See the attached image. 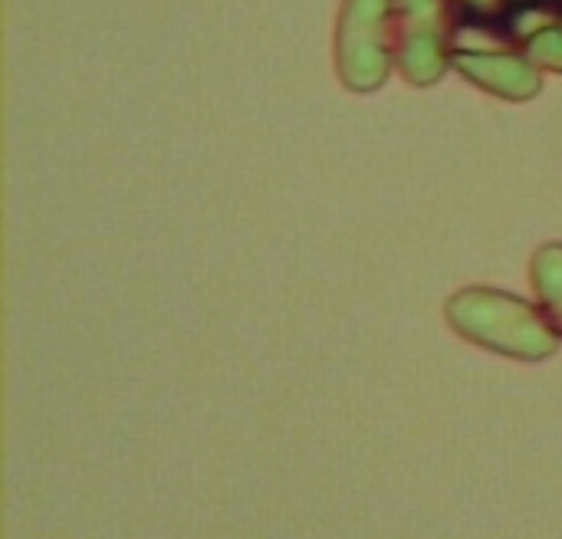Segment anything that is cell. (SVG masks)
Listing matches in <instances>:
<instances>
[{"mask_svg":"<svg viewBox=\"0 0 562 539\" xmlns=\"http://www.w3.org/2000/svg\"><path fill=\"white\" fill-rule=\"evenodd\" d=\"M530 283L540 310L562 336V244H543L530 260Z\"/></svg>","mask_w":562,"mask_h":539,"instance_id":"8992f818","label":"cell"},{"mask_svg":"<svg viewBox=\"0 0 562 539\" xmlns=\"http://www.w3.org/2000/svg\"><path fill=\"white\" fill-rule=\"evenodd\" d=\"M454 10H461L464 16H471V20H481V23H487V20H497L501 13H504V7H507V0H448Z\"/></svg>","mask_w":562,"mask_h":539,"instance_id":"52a82bcc","label":"cell"},{"mask_svg":"<svg viewBox=\"0 0 562 539\" xmlns=\"http://www.w3.org/2000/svg\"><path fill=\"white\" fill-rule=\"evenodd\" d=\"M510 40L537 69L562 72V16L553 13V7H520L510 20Z\"/></svg>","mask_w":562,"mask_h":539,"instance_id":"5b68a950","label":"cell"},{"mask_svg":"<svg viewBox=\"0 0 562 539\" xmlns=\"http://www.w3.org/2000/svg\"><path fill=\"white\" fill-rule=\"evenodd\" d=\"M451 66L484 92L510 102H527L543 86L540 69L520 49L507 46H454Z\"/></svg>","mask_w":562,"mask_h":539,"instance_id":"277c9868","label":"cell"},{"mask_svg":"<svg viewBox=\"0 0 562 539\" xmlns=\"http://www.w3.org/2000/svg\"><path fill=\"white\" fill-rule=\"evenodd\" d=\"M445 316L468 343L520 362H543L560 349V329L540 306L491 287L458 290L448 300Z\"/></svg>","mask_w":562,"mask_h":539,"instance_id":"6da1fadb","label":"cell"},{"mask_svg":"<svg viewBox=\"0 0 562 539\" xmlns=\"http://www.w3.org/2000/svg\"><path fill=\"white\" fill-rule=\"evenodd\" d=\"M395 0H342L336 16V72L352 92H375L395 66Z\"/></svg>","mask_w":562,"mask_h":539,"instance_id":"7a4b0ae2","label":"cell"},{"mask_svg":"<svg viewBox=\"0 0 562 539\" xmlns=\"http://www.w3.org/2000/svg\"><path fill=\"white\" fill-rule=\"evenodd\" d=\"M451 13L454 7L448 0H395V66L418 89L435 86L454 59Z\"/></svg>","mask_w":562,"mask_h":539,"instance_id":"3957f363","label":"cell"}]
</instances>
